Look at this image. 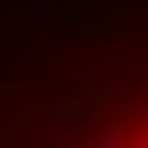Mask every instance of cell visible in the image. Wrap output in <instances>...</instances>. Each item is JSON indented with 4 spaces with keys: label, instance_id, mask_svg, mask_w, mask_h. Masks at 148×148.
<instances>
[{
    "label": "cell",
    "instance_id": "1",
    "mask_svg": "<svg viewBox=\"0 0 148 148\" xmlns=\"http://www.w3.org/2000/svg\"><path fill=\"white\" fill-rule=\"evenodd\" d=\"M130 148H148V130H130Z\"/></svg>",
    "mask_w": 148,
    "mask_h": 148
}]
</instances>
